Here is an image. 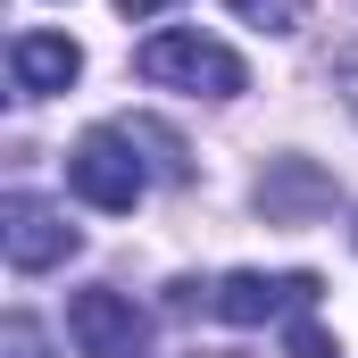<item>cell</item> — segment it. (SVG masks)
Segmentation results:
<instances>
[{
    "label": "cell",
    "mask_w": 358,
    "mask_h": 358,
    "mask_svg": "<svg viewBox=\"0 0 358 358\" xmlns=\"http://www.w3.org/2000/svg\"><path fill=\"white\" fill-rule=\"evenodd\" d=\"M0 350H8V358H42V334H34V317H8V325H0Z\"/></svg>",
    "instance_id": "10"
},
{
    "label": "cell",
    "mask_w": 358,
    "mask_h": 358,
    "mask_svg": "<svg viewBox=\"0 0 358 358\" xmlns=\"http://www.w3.org/2000/svg\"><path fill=\"white\" fill-rule=\"evenodd\" d=\"M67 183L84 192L92 208H108V217H125L142 192H150V167L134 159V134L125 125H92L84 142L67 150Z\"/></svg>",
    "instance_id": "2"
},
{
    "label": "cell",
    "mask_w": 358,
    "mask_h": 358,
    "mask_svg": "<svg viewBox=\"0 0 358 358\" xmlns=\"http://www.w3.org/2000/svg\"><path fill=\"white\" fill-rule=\"evenodd\" d=\"M8 76H17L25 100H50V92H67L84 76V50H76L67 34H17V42H8Z\"/></svg>",
    "instance_id": "6"
},
{
    "label": "cell",
    "mask_w": 358,
    "mask_h": 358,
    "mask_svg": "<svg viewBox=\"0 0 358 358\" xmlns=\"http://www.w3.org/2000/svg\"><path fill=\"white\" fill-rule=\"evenodd\" d=\"M317 275H225V283H208V308L225 317V325H275V317H308L317 308Z\"/></svg>",
    "instance_id": "5"
},
{
    "label": "cell",
    "mask_w": 358,
    "mask_h": 358,
    "mask_svg": "<svg viewBox=\"0 0 358 358\" xmlns=\"http://www.w3.org/2000/svg\"><path fill=\"white\" fill-rule=\"evenodd\" d=\"M334 92L350 100V117H358V50H342V59H334Z\"/></svg>",
    "instance_id": "11"
},
{
    "label": "cell",
    "mask_w": 358,
    "mask_h": 358,
    "mask_svg": "<svg viewBox=\"0 0 358 358\" xmlns=\"http://www.w3.org/2000/svg\"><path fill=\"white\" fill-rule=\"evenodd\" d=\"M283 350H292V358H342V350H334V334H325L317 317H292V334H283Z\"/></svg>",
    "instance_id": "9"
},
{
    "label": "cell",
    "mask_w": 358,
    "mask_h": 358,
    "mask_svg": "<svg viewBox=\"0 0 358 358\" xmlns=\"http://www.w3.org/2000/svg\"><path fill=\"white\" fill-rule=\"evenodd\" d=\"M225 8H234V17H250L259 34H292V25L308 17V0H225Z\"/></svg>",
    "instance_id": "8"
},
{
    "label": "cell",
    "mask_w": 358,
    "mask_h": 358,
    "mask_svg": "<svg viewBox=\"0 0 358 358\" xmlns=\"http://www.w3.org/2000/svg\"><path fill=\"white\" fill-rule=\"evenodd\" d=\"M125 134H134V150H150V167H159V176H167V183H183V176H192V167H183V150H176V134H167V125H150V117H134Z\"/></svg>",
    "instance_id": "7"
},
{
    "label": "cell",
    "mask_w": 358,
    "mask_h": 358,
    "mask_svg": "<svg viewBox=\"0 0 358 358\" xmlns=\"http://www.w3.org/2000/svg\"><path fill=\"white\" fill-rule=\"evenodd\" d=\"M117 8H125V17H159L167 0H117Z\"/></svg>",
    "instance_id": "12"
},
{
    "label": "cell",
    "mask_w": 358,
    "mask_h": 358,
    "mask_svg": "<svg viewBox=\"0 0 358 358\" xmlns=\"http://www.w3.org/2000/svg\"><path fill=\"white\" fill-rule=\"evenodd\" d=\"M0 242H8V267L17 275H42L59 267V259H76V225H67V208H50V200H34V192H8L0 200Z\"/></svg>",
    "instance_id": "4"
},
{
    "label": "cell",
    "mask_w": 358,
    "mask_h": 358,
    "mask_svg": "<svg viewBox=\"0 0 358 358\" xmlns=\"http://www.w3.org/2000/svg\"><path fill=\"white\" fill-rule=\"evenodd\" d=\"M67 334H76L84 358H150V317L125 292H108V283H92V292L67 300Z\"/></svg>",
    "instance_id": "3"
},
{
    "label": "cell",
    "mask_w": 358,
    "mask_h": 358,
    "mask_svg": "<svg viewBox=\"0 0 358 358\" xmlns=\"http://www.w3.org/2000/svg\"><path fill=\"white\" fill-rule=\"evenodd\" d=\"M134 67H142L150 84L200 92V100H234V92L250 84V76H242V59H234L225 42H208V34H192V25H167V34H150V42L134 50Z\"/></svg>",
    "instance_id": "1"
}]
</instances>
